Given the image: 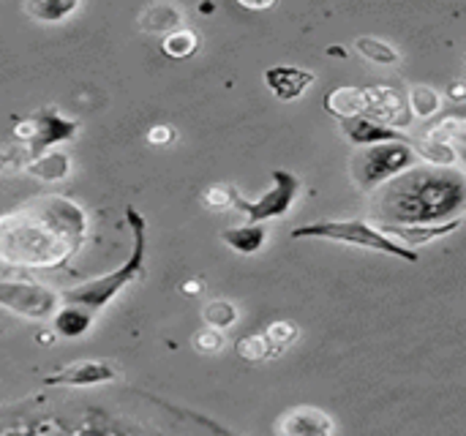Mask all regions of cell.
I'll return each instance as SVG.
<instances>
[{
    "instance_id": "6",
    "label": "cell",
    "mask_w": 466,
    "mask_h": 436,
    "mask_svg": "<svg viewBox=\"0 0 466 436\" xmlns=\"http://www.w3.org/2000/svg\"><path fill=\"white\" fill-rule=\"evenodd\" d=\"M76 128H79V123L71 117H63L57 106H41L35 115H30L14 126V137L27 145L30 158H38L49 147L71 142L76 137Z\"/></svg>"
},
{
    "instance_id": "30",
    "label": "cell",
    "mask_w": 466,
    "mask_h": 436,
    "mask_svg": "<svg viewBox=\"0 0 466 436\" xmlns=\"http://www.w3.org/2000/svg\"><path fill=\"white\" fill-rule=\"evenodd\" d=\"M202 197H205V205H208V208H213V210H224V208L235 205V199H238L240 194H238V188H235V186L213 183Z\"/></svg>"
},
{
    "instance_id": "24",
    "label": "cell",
    "mask_w": 466,
    "mask_h": 436,
    "mask_svg": "<svg viewBox=\"0 0 466 436\" xmlns=\"http://www.w3.org/2000/svg\"><path fill=\"white\" fill-rule=\"evenodd\" d=\"M161 49H164V55L172 57V60L191 57V55L199 49V35H197V30H191V27H177V30H172V33L164 35Z\"/></svg>"
},
{
    "instance_id": "25",
    "label": "cell",
    "mask_w": 466,
    "mask_h": 436,
    "mask_svg": "<svg viewBox=\"0 0 466 436\" xmlns=\"http://www.w3.org/2000/svg\"><path fill=\"white\" fill-rule=\"evenodd\" d=\"M202 322L205 328H213V330H227L238 322V309L229 303V300H210L205 309H202Z\"/></svg>"
},
{
    "instance_id": "19",
    "label": "cell",
    "mask_w": 466,
    "mask_h": 436,
    "mask_svg": "<svg viewBox=\"0 0 466 436\" xmlns=\"http://www.w3.org/2000/svg\"><path fill=\"white\" fill-rule=\"evenodd\" d=\"M221 240H224L232 251L251 257V254H257V251L265 246L268 229H265L262 224H243V227L224 229V232H221Z\"/></svg>"
},
{
    "instance_id": "34",
    "label": "cell",
    "mask_w": 466,
    "mask_h": 436,
    "mask_svg": "<svg viewBox=\"0 0 466 436\" xmlns=\"http://www.w3.org/2000/svg\"><path fill=\"white\" fill-rule=\"evenodd\" d=\"M202 287H199V281H188V284H183V292H188V295H197Z\"/></svg>"
},
{
    "instance_id": "7",
    "label": "cell",
    "mask_w": 466,
    "mask_h": 436,
    "mask_svg": "<svg viewBox=\"0 0 466 436\" xmlns=\"http://www.w3.org/2000/svg\"><path fill=\"white\" fill-rule=\"evenodd\" d=\"M63 306L60 292L41 281H0V309L30 319V322H46L55 317V311Z\"/></svg>"
},
{
    "instance_id": "27",
    "label": "cell",
    "mask_w": 466,
    "mask_h": 436,
    "mask_svg": "<svg viewBox=\"0 0 466 436\" xmlns=\"http://www.w3.org/2000/svg\"><path fill=\"white\" fill-rule=\"evenodd\" d=\"M262 336L270 347V358H276L298 339V325L295 322H273V325H268V330Z\"/></svg>"
},
{
    "instance_id": "16",
    "label": "cell",
    "mask_w": 466,
    "mask_h": 436,
    "mask_svg": "<svg viewBox=\"0 0 466 436\" xmlns=\"http://www.w3.org/2000/svg\"><path fill=\"white\" fill-rule=\"evenodd\" d=\"M325 109L339 120L360 117L366 109V87H336V90H330L325 96Z\"/></svg>"
},
{
    "instance_id": "13",
    "label": "cell",
    "mask_w": 466,
    "mask_h": 436,
    "mask_svg": "<svg viewBox=\"0 0 466 436\" xmlns=\"http://www.w3.org/2000/svg\"><path fill=\"white\" fill-rule=\"evenodd\" d=\"M461 227V218H453V221H445V224H415V227H380L382 235H388L390 240H396L399 246L404 248H412L415 246H426L431 240H442L448 235H453L456 229Z\"/></svg>"
},
{
    "instance_id": "22",
    "label": "cell",
    "mask_w": 466,
    "mask_h": 436,
    "mask_svg": "<svg viewBox=\"0 0 466 436\" xmlns=\"http://www.w3.org/2000/svg\"><path fill=\"white\" fill-rule=\"evenodd\" d=\"M355 49L369 63H377V66H393V63L401 60V52L393 44H388V41H382L377 35H360V38H355Z\"/></svg>"
},
{
    "instance_id": "10",
    "label": "cell",
    "mask_w": 466,
    "mask_h": 436,
    "mask_svg": "<svg viewBox=\"0 0 466 436\" xmlns=\"http://www.w3.org/2000/svg\"><path fill=\"white\" fill-rule=\"evenodd\" d=\"M115 380H117L115 366L104 360H79L49 374L44 385L46 388H96V385H109Z\"/></svg>"
},
{
    "instance_id": "36",
    "label": "cell",
    "mask_w": 466,
    "mask_h": 436,
    "mask_svg": "<svg viewBox=\"0 0 466 436\" xmlns=\"http://www.w3.org/2000/svg\"><path fill=\"white\" fill-rule=\"evenodd\" d=\"M0 167H3V156H0Z\"/></svg>"
},
{
    "instance_id": "3",
    "label": "cell",
    "mask_w": 466,
    "mask_h": 436,
    "mask_svg": "<svg viewBox=\"0 0 466 436\" xmlns=\"http://www.w3.org/2000/svg\"><path fill=\"white\" fill-rule=\"evenodd\" d=\"M126 218H128V227H131V235H134V246H131L128 259L117 270H112V273H106L101 279H90V281H85V284L63 292L60 295L63 303L87 309L90 314H98L128 284H134L137 279H142V273H145V257H147V224H145V216L134 205H126Z\"/></svg>"
},
{
    "instance_id": "20",
    "label": "cell",
    "mask_w": 466,
    "mask_h": 436,
    "mask_svg": "<svg viewBox=\"0 0 466 436\" xmlns=\"http://www.w3.org/2000/svg\"><path fill=\"white\" fill-rule=\"evenodd\" d=\"M25 172L44 183H60L71 172V158L66 153H44L38 158H30Z\"/></svg>"
},
{
    "instance_id": "32",
    "label": "cell",
    "mask_w": 466,
    "mask_h": 436,
    "mask_svg": "<svg viewBox=\"0 0 466 436\" xmlns=\"http://www.w3.org/2000/svg\"><path fill=\"white\" fill-rule=\"evenodd\" d=\"M448 98H453L456 104H461L464 101V96H466V87H464V82H453L451 87H448V93H445Z\"/></svg>"
},
{
    "instance_id": "26",
    "label": "cell",
    "mask_w": 466,
    "mask_h": 436,
    "mask_svg": "<svg viewBox=\"0 0 466 436\" xmlns=\"http://www.w3.org/2000/svg\"><path fill=\"white\" fill-rule=\"evenodd\" d=\"M426 137H431V139H440V142H445V145H451V147H461L466 139V120L461 115H448L445 120H440Z\"/></svg>"
},
{
    "instance_id": "1",
    "label": "cell",
    "mask_w": 466,
    "mask_h": 436,
    "mask_svg": "<svg viewBox=\"0 0 466 436\" xmlns=\"http://www.w3.org/2000/svg\"><path fill=\"white\" fill-rule=\"evenodd\" d=\"M87 229V213L74 199L41 194L0 216V268H63L85 246Z\"/></svg>"
},
{
    "instance_id": "31",
    "label": "cell",
    "mask_w": 466,
    "mask_h": 436,
    "mask_svg": "<svg viewBox=\"0 0 466 436\" xmlns=\"http://www.w3.org/2000/svg\"><path fill=\"white\" fill-rule=\"evenodd\" d=\"M147 142L150 145H169V142H175V128L172 126H153L147 131Z\"/></svg>"
},
{
    "instance_id": "5",
    "label": "cell",
    "mask_w": 466,
    "mask_h": 436,
    "mask_svg": "<svg viewBox=\"0 0 466 436\" xmlns=\"http://www.w3.org/2000/svg\"><path fill=\"white\" fill-rule=\"evenodd\" d=\"M418 164V156L410 145V139L399 142H380L371 147H363L352 158V180L363 191H374L382 183L393 180L396 175L407 172L410 167Z\"/></svg>"
},
{
    "instance_id": "29",
    "label": "cell",
    "mask_w": 466,
    "mask_h": 436,
    "mask_svg": "<svg viewBox=\"0 0 466 436\" xmlns=\"http://www.w3.org/2000/svg\"><path fill=\"white\" fill-rule=\"evenodd\" d=\"M191 344H194V350H197L199 355H216V352H221V350H224V344H227V336H224L221 330L202 328L199 333H194Z\"/></svg>"
},
{
    "instance_id": "2",
    "label": "cell",
    "mask_w": 466,
    "mask_h": 436,
    "mask_svg": "<svg viewBox=\"0 0 466 436\" xmlns=\"http://www.w3.org/2000/svg\"><path fill=\"white\" fill-rule=\"evenodd\" d=\"M466 208V177L459 167L415 164L374 188L371 210L380 227L445 224L461 218Z\"/></svg>"
},
{
    "instance_id": "18",
    "label": "cell",
    "mask_w": 466,
    "mask_h": 436,
    "mask_svg": "<svg viewBox=\"0 0 466 436\" xmlns=\"http://www.w3.org/2000/svg\"><path fill=\"white\" fill-rule=\"evenodd\" d=\"M410 145H412L415 156H418L426 167H445V169H451V167H459V164H461V153H459L456 147L440 142V139L420 137V139H415V142H410Z\"/></svg>"
},
{
    "instance_id": "35",
    "label": "cell",
    "mask_w": 466,
    "mask_h": 436,
    "mask_svg": "<svg viewBox=\"0 0 466 436\" xmlns=\"http://www.w3.org/2000/svg\"><path fill=\"white\" fill-rule=\"evenodd\" d=\"M38 341H41V344H49V341H55V336H49V333H41V336H38Z\"/></svg>"
},
{
    "instance_id": "15",
    "label": "cell",
    "mask_w": 466,
    "mask_h": 436,
    "mask_svg": "<svg viewBox=\"0 0 466 436\" xmlns=\"http://www.w3.org/2000/svg\"><path fill=\"white\" fill-rule=\"evenodd\" d=\"M183 22H186V11L172 5V3H156L139 14V27L145 33H164L167 35V33L183 27Z\"/></svg>"
},
{
    "instance_id": "28",
    "label": "cell",
    "mask_w": 466,
    "mask_h": 436,
    "mask_svg": "<svg viewBox=\"0 0 466 436\" xmlns=\"http://www.w3.org/2000/svg\"><path fill=\"white\" fill-rule=\"evenodd\" d=\"M238 355L248 363H259V360L270 358V347L262 333H254V336H246L238 341Z\"/></svg>"
},
{
    "instance_id": "11",
    "label": "cell",
    "mask_w": 466,
    "mask_h": 436,
    "mask_svg": "<svg viewBox=\"0 0 466 436\" xmlns=\"http://www.w3.org/2000/svg\"><path fill=\"white\" fill-rule=\"evenodd\" d=\"M279 436H333L336 423L319 407H292L276 421Z\"/></svg>"
},
{
    "instance_id": "4",
    "label": "cell",
    "mask_w": 466,
    "mask_h": 436,
    "mask_svg": "<svg viewBox=\"0 0 466 436\" xmlns=\"http://www.w3.org/2000/svg\"><path fill=\"white\" fill-rule=\"evenodd\" d=\"M292 240H328V243H344V246H358L369 251H380L404 262H418V251L399 246L388 235L380 232V227L369 221H317V224H303L292 229Z\"/></svg>"
},
{
    "instance_id": "21",
    "label": "cell",
    "mask_w": 466,
    "mask_h": 436,
    "mask_svg": "<svg viewBox=\"0 0 466 436\" xmlns=\"http://www.w3.org/2000/svg\"><path fill=\"white\" fill-rule=\"evenodd\" d=\"M22 11L38 22L63 25L71 14L79 11V3L76 0H30V3H22Z\"/></svg>"
},
{
    "instance_id": "33",
    "label": "cell",
    "mask_w": 466,
    "mask_h": 436,
    "mask_svg": "<svg viewBox=\"0 0 466 436\" xmlns=\"http://www.w3.org/2000/svg\"><path fill=\"white\" fill-rule=\"evenodd\" d=\"M243 8H251V11H265V8H273V0L270 3H248V0H240Z\"/></svg>"
},
{
    "instance_id": "12",
    "label": "cell",
    "mask_w": 466,
    "mask_h": 436,
    "mask_svg": "<svg viewBox=\"0 0 466 436\" xmlns=\"http://www.w3.org/2000/svg\"><path fill=\"white\" fill-rule=\"evenodd\" d=\"M314 71H306L300 66H270L265 71V85L279 101H295L314 85Z\"/></svg>"
},
{
    "instance_id": "8",
    "label": "cell",
    "mask_w": 466,
    "mask_h": 436,
    "mask_svg": "<svg viewBox=\"0 0 466 436\" xmlns=\"http://www.w3.org/2000/svg\"><path fill=\"white\" fill-rule=\"evenodd\" d=\"M298 191H300L298 175H292L287 169H276L273 172V186L262 197H257V199L238 197L235 208L248 216V224H265V221H273V218H284L292 210V205L298 199Z\"/></svg>"
},
{
    "instance_id": "14",
    "label": "cell",
    "mask_w": 466,
    "mask_h": 436,
    "mask_svg": "<svg viewBox=\"0 0 466 436\" xmlns=\"http://www.w3.org/2000/svg\"><path fill=\"white\" fill-rule=\"evenodd\" d=\"M341 123V131L344 137L358 145V147H371V145H380V142H399V139H407L401 131H393L388 126H380L369 117H350V120H339Z\"/></svg>"
},
{
    "instance_id": "17",
    "label": "cell",
    "mask_w": 466,
    "mask_h": 436,
    "mask_svg": "<svg viewBox=\"0 0 466 436\" xmlns=\"http://www.w3.org/2000/svg\"><path fill=\"white\" fill-rule=\"evenodd\" d=\"M93 319H96V314H90L87 309L63 303L52 317V328L60 339H79L90 330Z\"/></svg>"
},
{
    "instance_id": "9",
    "label": "cell",
    "mask_w": 466,
    "mask_h": 436,
    "mask_svg": "<svg viewBox=\"0 0 466 436\" xmlns=\"http://www.w3.org/2000/svg\"><path fill=\"white\" fill-rule=\"evenodd\" d=\"M363 117H369V120H374L380 126H388L393 131L407 128L412 123V112L407 106V96L401 90H396V87H388V85L366 87Z\"/></svg>"
},
{
    "instance_id": "23",
    "label": "cell",
    "mask_w": 466,
    "mask_h": 436,
    "mask_svg": "<svg viewBox=\"0 0 466 436\" xmlns=\"http://www.w3.org/2000/svg\"><path fill=\"white\" fill-rule=\"evenodd\" d=\"M407 106H410L412 117L429 120L442 109V93L429 85H415L407 96Z\"/></svg>"
}]
</instances>
